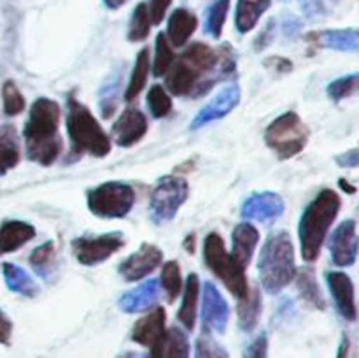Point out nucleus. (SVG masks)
Returning <instances> with one entry per match:
<instances>
[{
  "label": "nucleus",
  "instance_id": "obj_25",
  "mask_svg": "<svg viewBox=\"0 0 359 358\" xmlns=\"http://www.w3.org/2000/svg\"><path fill=\"white\" fill-rule=\"evenodd\" d=\"M4 277H6L7 288L16 291V293L27 295V297H34L37 293L39 288L34 283V279L21 267L14 265V263H4Z\"/></svg>",
  "mask_w": 359,
  "mask_h": 358
},
{
  "label": "nucleus",
  "instance_id": "obj_36",
  "mask_svg": "<svg viewBox=\"0 0 359 358\" xmlns=\"http://www.w3.org/2000/svg\"><path fill=\"white\" fill-rule=\"evenodd\" d=\"M2 97H4V111L7 116H16L20 114L25 109V98L21 91L18 90L16 84L13 81H7L2 88Z\"/></svg>",
  "mask_w": 359,
  "mask_h": 358
},
{
  "label": "nucleus",
  "instance_id": "obj_22",
  "mask_svg": "<svg viewBox=\"0 0 359 358\" xmlns=\"http://www.w3.org/2000/svg\"><path fill=\"white\" fill-rule=\"evenodd\" d=\"M272 0H238L235 25L241 34H248L256 27L262 14L270 7Z\"/></svg>",
  "mask_w": 359,
  "mask_h": 358
},
{
  "label": "nucleus",
  "instance_id": "obj_5",
  "mask_svg": "<svg viewBox=\"0 0 359 358\" xmlns=\"http://www.w3.org/2000/svg\"><path fill=\"white\" fill-rule=\"evenodd\" d=\"M203 258H205V263L209 265V269L223 281L224 286H226L235 297H245V293L249 291V286L248 279H245L244 269L235 263L231 255H228L223 239H221V235L216 234V232L207 235L205 244H203Z\"/></svg>",
  "mask_w": 359,
  "mask_h": 358
},
{
  "label": "nucleus",
  "instance_id": "obj_19",
  "mask_svg": "<svg viewBox=\"0 0 359 358\" xmlns=\"http://www.w3.org/2000/svg\"><path fill=\"white\" fill-rule=\"evenodd\" d=\"M158 295H160L158 281L149 279L146 281V283L140 284V286H137L135 290L123 295L121 300H119V307L125 312L146 311V309L153 307V305L156 304Z\"/></svg>",
  "mask_w": 359,
  "mask_h": 358
},
{
  "label": "nucleus",
  "instance_id": "obj_15",
  "mask_svg": "<svg viewBox=\"0 0 359 358\" xmlns=\"http://www.w3.org/2000/svg\"><path fill=\"white\" fill-rule=\"evenodd\" d=\"M147 132V119L139 109L128 107L112 125V137L119 146H132L139 142Z\"/></svg>",
  "mask_w": 359,
  "mask_h": 358
},
{
  "label": "nucleus",
  "instance_id": "obj_17",
  "mask_svg": "<svg viewBox=\"0 0 359 358\" xmlns=\"http://www.w3.org/2000/svg\"><path fill=\"white\" fill-rule=\"evenodd\" d=\"M335 304L340 314L349 321L356 319V300H354V284L351 277L344 272H330L326 276Z\"/></svg>",
  "mask_w": 359,
  "mask_h": 358
},
{
  "label": "nucleus",
  "instance_id": "obj_35",
  "mask_svg": "<svg viewBox=\"0 0 359 358\" xmlns=\"http://www.w3.org/2000/svg\"><path fill=\"white\" fill-rule=\"evenodd\" d=\"M195 358H230L226 350L214 340L209 332H203L198 337L195 346Z\"/></svg>",
  "mask_w": 359,
  "mask_h": 358
},
{
  "label": "nucleus",
  "instance_id": "obj_6",
  "mask_svg": "<svg viewBox=\"0 0 359 358\" xmlns=\"http://www.w3.org/2000/svg\"><path fill=\"white\" fill-rule=\"evenodd\" d=\"M309 140V128L294 112H286L265 130V142L279 158H293L300 153Z\"/></svg>",
  "mask_w": 359,
  "mask_h": 358
},
{
  "label": "nucleus",
  "instance_id": "obj_16",
  "mask_svg": "<svg viewBox=\"0 0 359 358\" xmlns=\"http://www.w3.org/2000/svg\"><path fill=\"white\" fill-rule=\"evenodd\" d=\"M284 213V200L277 193L265 192L249 197L242 206V218L249 221H269Z\"/></svg>",
  "mask_w": 359,
  "mask_h": 358
},
{
  "label": "nucleus",
  "instance_id": "obj_8",
  "mask_svg": "<svg viewBox=\"0 0 359 358\" xmlns=\"http://www.w3.org/2000/svg\"><path fill=\"white\" fill-rule=\"evenodd\" d=\"M188 199V183L175 175H165L151 193L149 211L154 223L170 221L177 214L179 207Z\"/></svg>",
  "mask_w": 359,
  "mask_h": 358
},
{
  "label": "nucleus",
  "instance_id": "obj_31",
  "mask_svg": "<svg viewBox=\"0 0 359 358\" xmlns=\"http://www.w3.org/2000/svg\"><path fill=\"white\" fill-rule=\"evenodd\" d=\"M298 288H300L302 297L307 302H311L314 307H325V298H323L321 290H319L318 281L314 279V274L311 270H302L300 276H298Z\"/></svg>",
  "mask_w": 359,
  "mask_h": 358
},
{
  "label": "nucleus",
  "instance_id": "obj_42",
  "mask_svg": "<svg viewBox=\"0 0 359 358\" xmlns=\"http://www.w3.org/2000/svg\"><path fill=\"white\" fill-rule=\"evenodd\" d=\"M11 332H13V323L7 318L6 312L0 309V344H9Z\"/></svg>",
  "mask_w": 359,
  "mask_h": 358
},
{
  "label": "nucleus",
  "instance_id": "obj_26",
  "mask_svg": "<svg viewBox=\"0 0 359 358\" xmlns=\"http://www.w3.org/2000/svg\"><path fill=\"white\" fill-rule=\"evenodd\" d=\"M20 161V147H18L16 133L11 126L0 128V175Z\"/></svg>",
  "mask_w": 359,
  "mask_h": 358
},
{
  "label": "nucleus",
  "instance_id": "obj_11",
  "mask_svg": "<svg viewBox=\"0 0 359 358\" xmlns=\"http://www.w3.org/2000/svg\"><path fill=\"white\" fill-rule=\"evenodd\" d=\"M228 316H230V309H228L226 300H224L223 295L217 291V288L207 281V283L203 284V332L224 333L228 325Z\"/></svg>",
  "mask_w": 359,
  "mask_h": 358
},
{
  "label": "nucleus",
  "instance_id": "obj_29",
  "mask_svg": "<svg viewBox=\"0 0 359 358\" xmlns=\"http://www.w3.org/2000/svg\"><path fill=\"white\" fill-rule=\"evenodd\" d=\"M151 16L149 9H147L146 4H139L135 7L132 14V21H130V30H128V39L130 41H144V39L149 35L151 30Z\"/></svg>",
  "mask_w": 359,
  "mask_h": 358
},
{
  "label": "nucleus",
  "instance_id": "obj_21",
  "mask_svg": "<svg viewBox=\"0 0 359 358\" xmlns=\"http://www.w3.org/2000/svg\"><path fill=\"white\" fill-rule=\"evenodd\" d=\"M196 30V16L186 9H177L172 13L170 20H168V32L167 39L175 46L181 48L188 42L193 32Z\"/></svg>",
  "mask_w": 359,
  "mask_h": 358
},
{
  "label": "nucleus",
  "instance_id": "obj_18",
  "mask_svg": "<svg viewBox=\"0 0 359 358\" xmlns=\"http://www.w3.org/2000/svg\"><path fill=\"white\" fill-rule=\"evenodd\" d=\"M259 241V234L252 225L249 223H241L235 228L233 235H231V244H233V251H231V258L235 260L238 267L245 270V267L249 265L252 258V253H255L256 244Z\"/></svg>",
  "mask_w": 359,
  "mask_h": 358
},
{
  "label": "nucleus",
  "instance_id": "obj_32",
  "mask_svg": "<svg viewBox=\"0 0 359 358\" xmlns=\"http://www.w3.org/2000/svg\"><path fill=\"white\" fill-rule=\"evenodd\" d=\"M161 286H163L165 293H167L170 302H174L177 295L181 293L182 279L177 262H167L163 265V270H161Z\"/></svg>",
  "mask_w": 359,
  "mask_h": 358
},
{
  "label": "nucleus",
  "instance_id": "obj_2",
  "mask_svg": "<svg viewBox=\"0 0 359 358\" xmlns=\"http://www.w3.org/2000/svg\"><path fill=\"white\" fill-rule=\"evenodd\" d=\"M339 211L340 197L333 190H323L305 209L298 232H300L302 256L307 262H314L319 256L323 242Z\"/></svg>",
  "mask_w": 359,
  "mask_h": 358
},
{
  "label": "nucleus",
  "instance_id": "obj_45",
  "mask_svg": "<svg viewBox=\"0 0 359 358\" xmlns=\"http://www.w3.org/2000/svg\"><path fill=\"white\" fill-rule=\"evenodd\" d=\"M121 358H142L139 353H125Z\"/></svg>",
  "mask_w": 359,
  "mask_h": 358
},
{
  "label": "nucleus",
  "instance_id": "obj_3",
  "mask_svg": "<svg viewBox=\"0 0 359 358\" xmlns=\"http://www.w3.org/2000/svg\"><path fill=\"white\" fill-rule=\"evenodd\" d=\"M297 274L293 242L286 232L269 235L259 255V277L269 293H277L293 281Z\"/></svg>",
  "mask_w": 359,
  "mask_h": 358
},
{
  "label": "nucleus",
  "instance_id": "obj_9",
  "mask_svg": "<svg viewBox=\"0 0 359 358\" xmlns=\"http://www.w3.org/2000/svg\"><path fill=\"white\" fill-rule=\"evenodd\" d=\"M165 309L154 307L147 316L140 318L132 330V339L142 346L149 347L151 358H163L165 351Z\"/></svg>",
  "mask_w": 359,
  "mask_h": 358
},
{
  "label": "nucleus",
  "instance_id": "obj_12",
  "mask_svg": "<svg viewBox=\"0 0 359 358\" xmlns=\"http://www.w3.org/2000/svg\"><path fill=\"white\" fill-rule=\"evenodd\" d=\"M330 249L335 265L349 267L356 262L358 256V234L356 221L347 220L337 227L330 239Z\"/></svg>",
  "mask_w": 359,
  "mask_h": 358
},
{
  "label": "nucleus",
  "instance_id": "obj_10",
  "mask_svg": "<svg viewBox=\"0 0 359 358\" xmlns=\"http://www.w3.org/2000/svg\"><path fill=\"white\" fill-rule=\"evenodd\" d=\"M121 246L123 235L118 232L98 235V237H79L72 241L74 255L83 265H97L111 258Z\"/></svg>",
  "mask_w": 359,
  "mask_h": 358
},
{
  "label": "nucleus",
  "instance_id": "obj_24",
  "mask_svg": "<svg viewBox=\"0 0 359 358\" xmlns=\"http://www.w3.org/2000/svg\"><path fill=\"white\" fill-rule=\"evenodd\" d=\"M238 325L245 332H251L256 326L259 318V312H262V295L259 291L251 290L245 293V297L241 298V304H238Z\"/></svg>",
  "mask_w": 359,
  "mask_h": 358
},
{
  "label": "nucleus",
  "instance_id": "obj_28",
  "mask_svg": "<svg viewBox=\"0 0 359 358\" xmlns=\"http://www.w3.org/2000/svg\"><path fill=\"white\" fill-rule=\"evenodd\" d=\"M147 74H149V51H147V49H142V51L139 53V56H137L128 88H126L125 91L126 100H133V98L142 91V88L146 86Z\"/></svg>",
  "mask_w": 359,
  "mask_h": 358
},
{
  "label": "nucleus",
  "instance_id": "obj_27",
  "mask_svg": "<svg viewBox=\"0 0 359 358\" xmlns=\"http://www.w3.org/2000/svg\"><path fill=\"white\" fill-rule=\"evenodd\" d=\"M321 48L340 49V51H358V32L356 30H335L319 34L318 41Z\"/></svg>",
  "mask_w": 359,
  "mask_h": 358
},
{
  "label": "nucleus",
  "instance_id": "obj_40",
  "mask_svg": "<svg viewBox=\"0 0 359 358\" xmlns=\"http://www.w3.org/2000/svg\"><path fill=\"white\" fill-rule=\"evenodd\" d=\"M266 350H269V340H266L265 333H262L249 344L244 358H266Z\"/></svg>",
  "mask_w": 359,
  "mask_h": 358
},
{
  "label": "nucleus",
  "instance_id": "obj_14",
  "mask_svg": "<svg viewBox=\"0 0 359 358\" xmlns=\"http://www.w3.org/2000/svg\"><path fill=\"white\" fill-rule=\"evenodd\" d=\"M163 260V253L153 244H142L139 251L130 255L119 265V272L126 281H139L153 272Z\"/></svg>",
  "mask_w": 359,
  "mask_h": 358
},
{
  "label": "nucleus",
  "instance_id": "obj_23",
  "mask_svg": "<svg viewBox=\"0 0 359 358\" xmlns=\"http://www.w3.org/2000/svg\"><path fill=\"white\" fill-rule=\"evenodd\" d=\"M198 286L200 281L196 274H189L184 288V298H182L181 311H179V321L188 330L195 329L196 319V304H198Z\"/></svg>",
  "mask_w": 359,
  "mask_h": 358
},
{
  "label": "nucleus",
  "instance_id": "obj_43",
  "mask_svg": "<svg viewBox=\"0 0 359 358\" xmlns=\"http://www.w3.org/2000/svg\"><path fill=\"white\" fill-rule=\"evenodd\" d=\"M337 161H339L340 165H344V167H356L358 165V151L356 150H353V151H349V153L347 154H342V157H339L337 158Z\"/></svg>",
  "mask_w": 359,
  "mask_h": 358
},
{
  "label": "nucleus",
  "instance_id": "obj_4",
  "mask_svg": "<svg viewBox=\"0 0 359 358\" xmlns=\"http://www.w3.org/2000/svg\"><path fill=\"white\" fill-rule=\"evenodd\" d=\"M67 130L70 144L76 153H90L93 157H105L111 151V140L102 130L100 123L93 118L90 111L70 98L67 111Z\"/></svg>",
  "mask_w": 359,
  "mask_h": 358
},
{
  "label": "nucleus",
  "instance_id": "obj_1",
  "mask_svg": "<svg viewBox=\"0 0 359 358\" xmlns=\"http://www.w3.org/2000/svg\"><path fill=\"white\" fill-rule=\"evenodd\" d=\"M58 126L60 105L49 98H37L25 126V144L30 160L41 165H51L58 158L62 151Z\"/></svg>",
  "mask_w": 359,
  "mask_h": 358
},
{
  "label": "nucleus",
  "instance_id": "obj_38",
  "mask_svg": "<svg viewBox=\"0 0 359 358\" xmlns=\"http://www.w3.org/2000/svg\"><path fill=\"white\" fill-rule=\"evenodd\" d=\"M358 79H359L358 74H351V76L340 77V79L333 81V83L328 86L330 97L335 98V100H340V98H346L349 97V95L356 93Z\"/></svg>",
  "mask_w": 359,
  "mask_h": 358
},
{
  "label": "nucleus",
  "instance_id": "obj_7",
  "mask_svg": "<svg viewBox=\"0 0 359 358\" xmlns=\"http://www.w3.org/2000/svg\"><path fill=\"white\" fill-rule=\"evenodd\" d=\"M135 204V192L132 186L119 181H109L95 188L88 195V206L100 218H123Z\"/></svg>",
  "mask_w": 359,
  "mask_h": 358
},
{
  "label": "nucleus",
  "instance_id": "obj_34",
  "mask_svg": "<svg viewBox=\"0 0 359 358\" xmlns=\"http://www.w3.org/2000/svg\"><path fill=\"white\" fill-rule=\"evenodd\" d=\"M174 63V53L168 44L167 35L160 34L156 37V58H154V76H163Z\"/></svg>",
  "mask_w": 359,
  "mask_h": 358
},
{
  "label": "nucleus",
  "instance_id": "obj_30",
  "mask_svg": "<svg viewBox=\"0 0 359 358\" xmlns=\"http://www.w3.org/2000/svg\"><path fill=\"white\" fill-rule=\"evenodd\" d=\"M163 358H189V343L186 333L174 326L165 339Z\"/></svg>",
  "mask_w": 359,
  "mask_h": 358
},
{
  "label": "nucleus",
  "instance_id": "obj_20",
  "mask_svg": "<svg viewBox=\"0 0 359 358\" xmlns=\"http://www.w3.org/2000/svg\"><path fill=\"white\" fill-rule=\"evenodd\" d=\"M35 235V228L25 221H6L0 227V253L16 251Z\"/></svg>",
  "mask_w": 359,
  "mask_h": 358
},
{
  "label": "nucleus",
  "instance_id": "obj_41",
  "mask_svg": "<svg viewBox=\"0 0 359 358\" xmlns=\"http://www.w3.org/2000/svg\"><path fill=\"white\" fill-rule=\"evenodd\" d=\"M170 2L172 0H151V6L147 7V9H149V16L153 23H160V21L163 20Z\"/></svg>",
  "mask_w": 359,
  "mask_h": 358
},
{
  "label": "nucleus",
  "instance_id": "obj_13",
  "mask_svg": "<svg viewBox=\"0 0 359 358\" xmlns=\"http://www.w3.org/2000/svg\"><path fill=\"white\" fill-rule=\"evenodd\" d=\"M238 102H241V88L237 84H228L196 114V118L191 123V128L196 130L207 123L224 118L237 107Z\"/></svg>",
  "mask_w": 359,
  "mask_h": 358
},
{
  "label": "nucleus",
  "instance_id": "obj_37",
  "mask_svg": "<svg viewBox=\"0 0 359 358\" xmlns=\"http://www.w3.org/2000/svg\"><path fill=\"white\" fill-rule=\"evenodd\" d=\"M228 7H230V0H217L209 11V18H207V32L212 37H219L223 32L224 20H226Z\"/></svg>",
  "mask_w": 359,
  "mask_h": 358
},
{
  "label": "nucleus",
  "instance_id": "obj_39",
  "mask_svg": "<svg viewBox=\"0 0 359 358\" xmlns=\"http://www.w3.org/2000/svg\"><path fill=\"white\" fill-rule=\"evenodd\" d=\"M53 260V242H46V244L39 246L34 253L30 255V263L35 269H44L51 263Z\"/></svg>",
  "mask_w": 359,
  "mask_h": 358
},
{
  "label": "nucleus",
  "instance_id": "obj_33",
  "mask_svg": "<svg viewBox=\"0 0 359 358\" xmlns=\"http://www.w3.org/2000/svg\"><path fill=\"white\" fill-rule=\"evenodd\" d=\"M147 105H149L151 114H153L154 118H163V116H167L172 109L170 95L165 91L163 86L154 84L149 90V93H147Z\"/></svg>",
  "mask_w": 359,
  "mask_h": 358
},
{
  "label": "nucleus",
  "instance_id": "obj_44",
  "mask_svg": "<svg viewBox=\"0 0 359 358\" xmlns=\"http://www.w3.org/2000/svg\"><path fill=\"white\" fill-rule=\"evenodd\" d=\"M104 2H105V6L111 7V9H118V7L125 6L128 0H104Z\"/></svg>",
  "mask_w": 359,
  "mask_h": 358
}]
</instances>
